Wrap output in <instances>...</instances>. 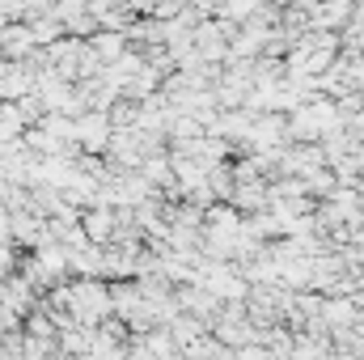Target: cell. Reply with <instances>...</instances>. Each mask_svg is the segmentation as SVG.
Listing matches in <instances>:
<instances>
[{
	"instance_id": "1",
	"label": "cell",
	"mask_w": 364,
	"mask_h": 360,
	"mask_svg": "<svg viewBox=\"0 0 364 360\" xmlns=\"http://www.w3.org/2000/svg\"><path fill=\"white\" fill-rule=\"evenodd\" d=\"M68 305H73V314H77L81 322H93L97 314H106V309H110V297H106L102 288L85 284V288H73V292H68Z\"/></svg>"
},
{
	"instance_id": "2",
	"label": "cell",
	"mask_w": 364,
	"mask_h": 360,
	"mask_svg": "<svg viewBox=\"0 0 364 360\" xmlns=\"http://www.w3.org/2000/svg\"><path fill=\"white\" fill-rule=\"evenodd\" d=\"M9 268V255H4V250H0V271Z\"/></svg>"
}]
</instances>
